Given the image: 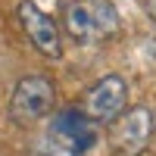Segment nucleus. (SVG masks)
<instances>
[{"label": "nucleus", "instance_id": "nucleus-1", "mask_svg": "<svg viewBox=\"0 0 156 156\" xmlns=\"http://www.w3.org/2000/svg\"><path fill=\"white\" fill-rule=\"evenodd\" d=\"M62 25L75 44H94L119 31V12L109 0H69L62 6Z\"/></svg>", "mask_w": 156, "mask_h": 156}, {"label": "nucleus", "instance_id": "nucleus-2", "mask_svg": "<svg viewBox=\"0 0 156 156\" xmlns=\"http://www.w3.org/2000/svg\"><path fill=\"white\" fill-rule=\"evenodd\" d=\"M56 106V84L50 75L41 72H31V75H22L16 87H12V97H9V119L19 122V125H34L47 119Z\"/></svg>", "mask_w": 156, "mask_h": 156}, {"label": "nucleus", "instance_id": "nucleus-3", "mask_svg": "<svg viewBox=\"0 0 156 156\" xmlns=\"http://www.w3.org/2000/svg\"><path fill=\"white\" fill-rule=\"evenodd\" d=\"M156 134V109L131 106L112 122V156H140Z\"/></svg>", "mask_w": 156, "mask_h": 156}, {"label": "nucleus", "instance_id": "nucleus-4", "mask_svg": "<svg viewBox=\"0 0 156 156\" xmlns=\"http://www.w3.org/2000/svg\"><path fill=\"white\" fill-rule=\"evenodd\" d=\"M128 106V81L122 75H103L81 100V112L94 125H112Z\"/></svg>", "mask_w": 156, "mask_h": 156}, {"label": "nucleus", "instance_id": "nucleus-5", "mask_svg": "<svg viewBox=\"0 0 156 156\" xmlns=\"http://www.w3.org/2000/svg\"><path fill=\"white\" fill-rule=\"evenodd\" d=\"M16 12H19L22 31L31 41V47L37 50V53L50 56V59H59L62 56V34H59L56 19L47 16L37 3H31V0H22V3L16 6Z\"/></svg>", "mask_w": 156, "mask_h": 156}, {"label": "nucleus", "instance_id": "nucleus-6", "mask_svg": "<svg viewBox=\"0 0 156 156\" xmlns=\"http://www.w3.org/2000/svg\"><path fill=\"white\" fill-rule=\"evenodd\" d=\"M97 137H100L97 125L90 122L78 106H66V109H59L53 115V140L56 144H62V147H69V150L84 156L90 147L97 144Z\"/></svg>", "mask_w": 156, "mask_h": 156}, {"label": "nucleus", "instance_id": "nucleus-7", "mask_svg": "<svg viewBox=\"0 0 156 156\" xmlns=\"http://www.w3.org/2000/svg\"><path fill=\"white\" fill-rule=\"evenodd\" d=\"M44 156H81V153H75V150H69V147H62V144H56L53 137L44 144Z\"/></svg>", "mask_w": 156, "mask_h": 156}, {"label": "nucleus", "instance_id": "nucleus-8", "mask_svg": "<svg viewBox=\"0 0 156 156\" xmlns=\"http://www.w3.org/2000/svg\"><path fill=\"white\" fill-rule=\"evenodd\" d=\"M147 16L156 22V0H147Z\"/></svg>", "mask_w": 156, "mask_h": 156}]
</instances>
